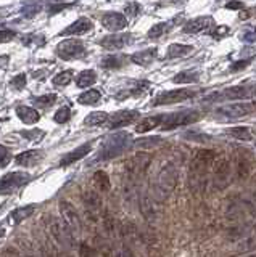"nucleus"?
<instances>
[{"label": "nucleus", "instance_id": "1", "mask_svg": "<svg viewBox=\"0 0 256 257\" xmlns=\"http://www.w3.org/2000/svg\"><path fill=\"white\" fill-rule=\"evenodd\" d=\"M176 185H177V169L174 164H166L160 170L157 177V185H155V196L158 201H164L173 193Z\"/></svg>", "mask_w": 256, "mask_h": 257}, {"label": "nucleus", "instance_id": "2", "mask_svg": "<svg viewBox=\"0 0 256 257\" xmlns=\"http://www.w3.org/2000/svg\"><path fill=\"white\" fill-rule=\"evenodd\" d=\"M130 145V137L129 134L126 132H119V134H114L112 137H108L105 140L102 150H100V156L98 159H112V158H116L118 154L124 153Z\"/></svg>", "mask_w": 256, "mask_h": 257}, {"label": "nucleus", "instance_id": "3", "mask_svg": "<svg viewBox=\"0 0 256 257\" xmlns=\"http://www.w3.org/2000/svg\"><path fill=\"white\" fill-rule=\"evenodd\" d=\"M44 222H45V228H47V231L52 235V238L57 241L58 244L74 248V244H76V241H74V233L66 225L62 224V222L57 220L55 217H52V215H47Z\"/></svg>", "mask_w": 256, "mask_h": 257}, {"label": "nucleus", "instance_id": "4", "mask_svg": "<svg viewBox=\"0 0 256 257\" xmlns=\"http://www.w3.org/2000/svg\"><path fill=\"white\" fill-rule=\"evenodd\" d=\"M255 97H256V84H252V85H235V87H229L219 93H213L207 100L224 102V100H248Z\"/></svg>", "mask_w": 256, "mask_h": 257}, {"label": "nucleus", "instance_id": "5", "mask_svg": "<svg viewBox=\"0 0 256 257\" xmlns=\"http://www.w3.org/2000/svg\"><path fill=\"white\" fill-rule=\"evenodd\" d=\"M198 119H200L198 111H182V113L174 114H163L161 130H173L176 127H182V125L197 122Z\"/></svg>", "mask_w": 256, "mask_h": 257}, {"label": "nucleus", "instance_id": "6", "mask_svg": "<svg viewBox=\"0 0 256 257\" xmlns=\"http://www.w3.org/2000/svg\"><path fill=\"white\" fill-rule=\"evenodd\" d=\"M213 172V183L218 190H224L229 185L230 179V163L225 156H216L211 166Z\"/></svg>", "mask_w": 256, "mask_h": 257}, {"label": "nucleus", "instance_id": "7", "mask_svg": "<svg viewBox=\"0 0 256 257\" xmlns=\"http://www.w3.org/2000/svg\"><path fill=\"white\" fill-rule=\"evenodd\" d=\"M216 151L214 150H197L192 156V163H190V170L192 174L205 175L208 169L211 167L214 159H216Z\"/></svg>", "mask_w": 256, "mask_h": 257}, {"label": "nucleus", "instance_id": "8", "mask_svg": "<svg viewBox=\"0 0 256 257\" xmlns=\"http://www.w3.org/2000/svg\"><path fill=\"white\" fill-rule=\"evenodd\" d=\"M253 111H256L255 103H230V105L219 106L214 111V114L224 119H239V118H245V116H248Z\"/></svg>", "mask_w": 256, "mask_h": 257}, {"label": "nucleus", "instance_id": "9", "mask_svg": "<svg viewBox=\"0 0 256 257\" xmlns=\"http://www.w3.org/2000/svg\"><path fill=\"white\" fill-rule=\"evenodd\" d=\"M57 55L62 60H78L85 55V47L79 39H66L57 45Z\"/></svg>", "mask_w": 256, "mask_h": 257}, {"label": "nucleus", "instance_id": "10", "mask_svg": "<svg viewBox=\"0 0 256 257\" xmlns=\"http://www.w3.org/2000/svg\"><path fill=\"white\" fill-rule=\"evenodd\" d=\"M60 214H62L63 224L66 225L74 235L81 231L82 228L81 217H79L78 211L74 209V206L71 203H68V201H60Z\"/></svg>", "mask_w": 256, "mask_h": 257}, {"label": "nucleus", "instance_id": "11", "mask_svg": "<svg viewBox=\"0 0 256 257\" xmlns=\"http://www.w3.org/2000/svg\"><path fill=\"white\" fill-rule=\"evenodd\" d=\"M195 95L193 90H185V89H179V90H168V92L160 93L157 98L153 100L155 106H163V105H174V103H180L185 102V100L192 98Z\"/></svg>", "mask_w": 256, "mask_h": 257}, {"label": "nucleus", "instance_id": "12", "mask_svg": "<svg viewBox=\"0 0 256 257\" xmlns=\"http://www.w3.org/2000/svg\"><path fill=\"white\" fill-rule=\"evenodd\" d=\"M82 203L85 206V212L90 217L92 222H97L98 214L102 212V198H100V195L97 191H92V190H85L82 193Z\"/></svg>", "mask_w": 256, "mask_h": 257}, {"label": "nucleus", "instance_id": "13", "mask_svg": "<svg viewBox=\"0 0 256 257\" xmlns=\"http://www.w3.org/2000/svg\"><path fill=\"white\" fill-rule=\"evenodd\" d=\"M29 179H31L29 177V174H24V172L7 174L5 177L0 179V195H10L13 190L23 186Z\"/></svg>", "mask_w": 256, "mask_h": 257}, {"label": "nucleus", "instance_id": "14", "mask_svg": "<svg viewBox=\"0 0 256 257\" xmlns=\"http://www.w3.org/2000/svg\"><path fill=\"white\" fill-rule=\"evenodd\" d=\"M137 118H139V111H132V109L118 111V113H114L108 118V127L110 129L126 127V125L132 124Z\"/></svg>", "mask_w": 256, "mask_h": 257}, {"label": "nucleus", "instance_id": "15", "mask_svg": "<svg viewBox=\"0 0 256 257\" xmlns=\"http://www.w3.org/2000/svg\"><path fill=\"white\" fill-rule=\"evenodd\" d=\"M102 24L108 31L118 32V31H123V29L128 26V19L123 13L110 12V13H105L102 16Z\"/></svg>", "mask_w": 256, "mask_h": 257}, {"label": "nucleus", "instance_id": "16", "mask_svg": "<svg viewBox=\"0 0 256 257\" xmlns=\"http://www.w3.org/2000/svg\"><path fill=\"white\" fill-rule=\"evenodd\" d=\"M130 42V36L129 34H113V36H107L100 40V45L107 50H112V52H116V50L124 48L126 45Z\"/></svg>", "mask_w": 256, "mask_h": 257}, {"label": "nucleus", "instance_id": "17", "mask_svg": "<svg viewBox=\"0 0 256 257\" xmlns=\"http://www.w3.org/2000/svg\"><path fill=\"white\" fill-rule=\"evenodd\" d=\"M214 26V19L211 16H200V18H193L184 26V32L185 34H197L202 31H207V29Z\"/></svg>", "mask_w": 256, "mask_h": 257}, {"label": "nucleus", "instance_id": "18", "mask_svg": "<svg viewBox=\"0 0 256 257\" xmlns=\"http://www.w3.org/2000/svg\"><path fill=\"white\" fill-rule=\"evenodd\" d=\"M92 26L94 24L89 18H79L71 24V26L63 29L60 36H82V34L89 32L90 29H92Z\"/></svg>", "mask_w": 256, "mask_h": 257}, {"label": "nucleus", "instance_id": "19", "mask_svg": "<svg viewBox=\"0 0 256 257\" xmlns=\"http://www.w3.org/2000/svg\"><path fill=\"white\" fill-rule=\"evenodd\" d=\"M42 151L41 150H29V151H23L21 154H18L15 158V163L18 166H24V167H31V166L37 164L39 161L42 159Z\"/></svg>", "mask_w": 256, "mask_h": 257}, {"label": "nucleus", "instance_id": "20", "mask_svg": "<svg viewBox=\"0 0 256 257\" xmlns=\"http://www.w3.org/2000/svg\"><path fill=\"white\" fill-rule=\"evenodd\" d=\"M90 150H92V145L84 143L82 147L76 148L74 151H71V153H68L66 156H64V158L60 161V167H66V166L76 163V161H79V159H82L84 156H87L90 153Z\"/></svg>", "mask_w": 256, "mask_h": 257}, {"label": "nucleus", "instance_id": "21", "mask_svg": "<svg viewBox=\"0 0 256 257\" xmlns=\"http://www.w3.org/2000/svg\"><path fill=\"white\" fill-rule=\"evenodd\" d=\"M139 206H140V212L147 220L153 222L157 220V208H155V203L150 199V196L147 193H142L139 198Z\"/></svg>", "mask_w": 256, "mask_h": 257}, {"label": "nucleus", "instance_id": "22", "mask_svg": "<svg viewBox=\"0 0 256 257\" xmlns=\"http://www.w3.org/2000/svg\"><path fill=\"white\" fill-rule=\"evenodd\" d=\"M158 57V50L157 48H147L142 52H137L130 57V61L139 64V66H148L150 63H153Z\"/></svg>", "mask_w": 256, "mask_h": 257}, {"label": "nucleus", "instance_id": "23", "mask_svg": "<svg viewBox=\"0 0 256 257\" xmlns=\"http://www.w3.org/2000/svg\"><path fill=\"white\" fill-rule=\"evenodd\" d=\"M161 122H163V114L150 116V118H145V119L140 121V122L137 124V127H135V132H137V134H145V132H148V130H152V129L161 127Z\"/></svg>", "mask_w": 256, "mask_h": 257}, {"label": "nucleus", "instance_id": "24", "mask_svg": "<svg viewBox=\"0 0 256 257\" xmlns=\"http://www.w3.org/2000/svg\"><path fill=\"white\" fill-rule=\"evenodd\" d=\"M16 116L23 121L24 124H36L37 121L41 119L37 109H34L31 106H24V105H21V106L16 108Z\"/></svg>", "mask_w": 256, "mask_h": 257}, {"label": "nucleus", "instance_id": "25", "mask_svg": "<svg viewBox=\"0 0 256 257\" xmlns=\"http://www.w3.org/2000/svg\"><path fill=\"white\" fill-rule=\"evenodd\" d=\"M192 45H182V44H173L168 48V58H182L189 57L192 53Z\"/></svg>", "mask_w": 256, "mask_h": 257}, {"label": "nucleus", "instance_id": "26", "mask_svg": "<svg viewBox=\"0 0 256 257\" xmlns=\"http://www.w3.org/2000/svg\"><path fill=\"white\" fill-rule=\"evenodd\" d=\"M94 185L97 186L98 191H102V193H107L112 188V182H110V177L107 172H103V170H97V172L94 174Z\"/></svg>", "mask_w": 256, "mask_h": 257}, {"label": "nucleus", "instance_id": "27", "mask_svg": "<svg viewBox=\"0 0 256 257\" xmlns=\"http://www.w3.org/2000/svg\"><path fill=\"white\" fill-rule=\"evenodd\" d=\"M95 80H97V74H95L92 69H85V71H82L81 74L78 76L76 84H78L79 89H85V87L94 85Z\"/></svg>", "mask_w": 256, "mask_h": 257}, {"label": "nucleus", "instance_id": "28", "mask_svg": "<svg viewBox=\"0 0 256 257\" xmlns=\"http://www.w3.org/2000/svg\"><path fill=\"white\" fill-rule=\"evenodd\" d=\"M182 137L189 142H197V143H208L211 142L213 137L205 132H200V130H187V132L182 134Z\"/></svg>", "mask_w": 256, "mask_h": 257}, {"label": "nucleus", "instance_id": "29", "mask_svg": "<svg viewBox=\"0 0 256 257\" xmlns=\"http://www.w3.org/2000/svg\"><path fill=\"white\" fill-rule=\"evenodd\" d=\"M34 212V206H23V208L15 209L12 214H10V219H12L13 224H19L24 219H28L29 215Z\"/></svg>", "mask_w": 256, "mask_h": 257}, {"label": "nucleus", "instance_id": "30", "mask_svg": "<svg viewBox=\"0 0 256 257\" xmlns=\"http://www.w3.org/2000/svg\"><path fill=\"white\" fill-rule=\"evenodd\" d=\"M229 134L237 140H253V137H256V130L250 127H234L229 130Z\"/></svg>", "mask_w": 256, "mask_h": 257}, {"label": "nucleus", "instance_id": "31", "mask_svg": "<svg viewBox=\"0 0 256 257\" xmlns=\"http://www.w3.org/2000/svg\"><path fill=\"white\" fill-rule=\"evenodd\" d=\"M174 84H193L198 82V74L195 71H182L174 76L173 79Z\"/></svg>", "mask_w": 256, "mask_h": 257}, {"label": "nucleus", "instance_id": "32", "mask_svg": "<svg viewBox=\"0 0 256 257\" xmlns=\"http://www.w3.org/2000/svg\"><path fill=\"white\" fill-rule=\"evenodd\" d=\"M100 98H102V95H100L98 90H87V92H84L81 97L78 98V102L81 105H97L100 102Z\"/></svg>", "mask_w": 256, "mask_h": 257}, {"label": "nucleus", "instance_id": "33", "mask_svg": "<svg viewBox=\"0 0 256 257\" xmlns=\"http://www.w3.org/2000/svg\"><path fill=\"white\" fill-rule=\"evenodd\" d=\"M110 116L103 111H97V113H90L87 118H85L84 124L85 125H102L108 121Z\"/></svg>", "mask_w": 256, "mask_h": 257}, {"label": "nucleus", "instance_id": "34", "mask_svg": "<svg viewBox=\"0 0 256 257\" xmlns=\"http://www.w3.org/2000/svg\"><path fill=\"white\" fill-rule=\"evenodd\" d=\"M57 102V95H53V93H48V95H44V97H37V98H34V105L39 108H50L52 105Z\"/></svg>", "mask_w": 256, "mask_h": 257}, {"label": "nucleus", "instance_id": "35", "mask_svg": "<svg viewBox=\"0 0 256 257\" xmlns=\"http://www.w3.org/2000/svg\"><path fill=\"white\" fill-rule=\"evenodd\" d=\"M171 29L169 23H160V24H155V26L148 31V37L150 39H157V37H161L163 34H166Z\"/></svg>", "mask_w": 256, "mask_h": 257}, {"label": "nucleus", "instance_id": "36", "mask_svg": "<svg viewBox=\"0 0 256 257\" xmlns=\"http://www.w3.org/2000/svg\"><path fill=\"white\" fill-rule=\"evenodd\" d=\"M123 64V58L121 57H116V55H113V57H107L102 60V63H100V66L105 68V69H116Z\"/></svg>", "mask_w": 256, "mask_h": 257}, {"label": "nucleus", "instance_id": "37", "mask_svg": "<svg viewBox=\"0 0 256 257\" xmlns=\"http://www.w3.org/2000/svg\"><path fill=\"white\" fill-rule=\"evenodd\" d=\"M250 166H252V163L245 158V156H239V164H237V170H239V177L240 179H245L247 175L250 174Z\"/></svg>", "mask_w": 256, "mask_h": 257}, {"label": "nucleus", "instance_id": "38", "mask_svg": "<svg viewBox=\"0 0 256 257\" xmlns=\"http://www.w3.org/2000/svg\"><path fill=\"white\" fill-rule=\"evenodd\" d=\"M69 118H71V109L69 108H60L57 113H55L53 116V119H55V122L57 124H64V122H68Z\"/></svg>", "mask_w": 256, "mask_h": 257}, {"label": "nucleus", "instance_id": "39", "mask_svg": "<svg viewBox=\"0 0 256 257\" xmlns=\"http://www.w3.org/2000/svg\"><path fill=\"white\" fill-rule=\"evenodd\" d=\"M71 76H73L71 71H63V73H60L58 76H55L53 84H55V85H60V87H63V85H68L69 82H71Z\"/></svg>", "mask_w": 256, "mask_h": 257}, {"label": "nucleus", "instance_id": "40", "mask_svg": "<svg viewBox=\"0 0 256 257\" xmlns=\"http://www.w3.org/2000/svg\"><path fill=\"white\" fill-rule=\"evenodd\" d=\"M240 40H243V42H247V44L256 42V26L245 29V31L240 34Z\"/></svg>", "mask_w": 256, "mask_h": 257}, {"label": "nucleus", "instance_id": "41", "mask_svg": "<svg viewBox=\"0 0 256 257\" xmlns=\"http://www.w3.org/2000/svg\"><path fill=\"white\" fill-rule=\"evenodd\" d=\"M79 257H98V253L87 243H81V246H79Z\"/></svg>", "mask_w": 256, "mask_h": 257}, {"label": "nucleus", "instance_id": "42", "mask_svg": "<svg viewBox=\"0 0 256 257\" xmlns=\"http://www.w3.org/2000/svg\"><path fill=\"white\" fill-rule=\"evenodd\" d=\"M26 82H28L26 74H18V76H15V77L12 79L10 85H12L13 89H16V90H23L24 87H26Z\"/></svg>", "mask_w": 256, "mask_h": 257}, {"label": "nucleus", "instance_id": "43", "mask_svg": "<svg viewBox=\"0 0 256 257\" xmlns=\"http://www.w3.org/2000/svg\"><path fill=\"white\" fill-rule=\"evenodd\" d=\"M161 138L160 137H150V138H144V140H137V147H144V148H152V147H158Z\"/></svg>", "mask_w": 256, "mask_h": 257}, {"label": "nucleus", "instance_id": "44", "mask_svg": "<svg viewBox=\"0 0 256 257\" xmlns=\"http://www.w3.org/2000/svg\"><path fill=\"white\" fill-rule=\"evenodd\" d=\"M10 161H12V154H10V150L0 145V167H5V166H8Z\"/></svg>", "mask_w": 256, "mask_h": 257}, {"label": "nucleus", "instance_id": "45", "mask_svg": "<svg viewBox=\"0 0 256 257\" xmlns=\"http://www.w3.org/2000/svg\"><path fill=\"white\" fill-rule=\"evenodd\" d=\"M103 227H105V230H107L110 235H113V231H114V219H113L108 212H105Z\"/></svg>", "mask_w": 256, "mask_h": 257}, {"label": "nucleus", "instance_id": "46", "mask_svg": "<svg viewBox=\"0 0 256 257\" xmlns=\"http://www.w3.org/2000/svg\"><path fill=\"white\" fill-rule=\"evenodd\" d=\"M15 37H16V32L15 31H10V29H3V31H0V44L10 42V40H13Z\"/></svg>", "mask_w": 256, "mask_h": 257}, {"label": "nucleus", "instance_id": "47", "mask_svg": "<svg viewBox=\"0 0 256 257\" xmlns=\"http://www.w3.org/2000/svg\"><path fill=\"white\" fill-rule=\"evenodd\" d=\"M240 244H243V246H240V251H250V249H253V248H256V236H250L248 240H245V241H242Z\"/></svg>", "mask_w": 256, "mask_h": 257}, {"label": "nucleus", "instance_id": "48", "mask_svg": "<svg viewBox=\"0 0 256 257\" xmlns=\"http://www.w3.org/2000/svg\"><path fill=\"white\" fill-rule=\"evenodd\" d=\"M225 34H229V28H227V26H218V28H214V31H213V37H216V39H221V37H224Z\"/></svg>", "mask_w": 256, "mask_h": 257}, {"label": "nucleus", "instance_id": "49", "mask_svg": "<svg viewBox=\"0 0 256 257\" xmlns=\"http://www.w3.org/2000/svg\"><path fill=\"white\" fill-rule=\"evenodd\" d=\"M23 137H26V138L34 140V142H36L37 137H42V132H41V130H32V132H23Z\"/></svg>", "mask_w": 256, "mask_h": 257}, {"label": "nucleus", "instance_id": "50", "mask_svg": "<svg viewBox=\"0 0 256 257\" xmlns=\"http://www.w3.org/2000/svg\"><path fill=\"white\" fill-rule=\"evenodd\" d=\"M140 10V7L137 3H129L128 7H126V12L129 13V15H132V16H135V15H139L137 12Z\"/></svg>", "mask_w": 256, "mask_h": 257}, {"label": "nucleus", "instance_id": "51", "mask_svg": "<svg viewBox=\"0 0 256 257\" xmlns=\"http://www.w3.org/2000/svg\"><path fill=\"white\" fill-rule=\"evenodd\" d=\"M248 63H250V60H243V61H237V63H234V66L230 68V69H232V71H237V69H243Z\"/></svg>", "mask_w": 256, "mask_h": 257}, {"label": "nucleus", "instance_id": "52", "mask_svg": "<svg viewBox=\"0 0 256 257\" xmlns=\"http://www.w3.org/2000/svg\"><path fill=\"white\" fill-rule=\"evenodd\" d=\"M121 257H135V254L132 253V249L128 248V246H123V249H121Z\"/></svg>", "mask_w": 256, "mask_h": 257}, {"label": "nucleus", "instance_id": "53", "mask_svg": "<svg viewBox=\"0 0 256 257\" xmlns=\"http://www.w3.org/2000/svg\"><path fill=\"white\" fill-rule=\"evenodd\" d=\"M225 8H243V3L242 2H230L225 5Z\"/></svg>", "mask_w": 256, "mask_h": 257}, {"label": "nucleus", "instance_id": "54", "mask_svg": "<svg viewBox=\"0 0 256 257\" xmlns=\"http://www.w3.org/2000/svg\"><path fill=\"white\" fill-rule=\"evenodd\" d=\"M8 63V57H0V68Z\"/></svg>", "mask_w": 256, "mask_h": 257}, {"label": "nucleus", "instance_id": "55", "mask_svg": "<svg viewBox=\"0 0 256 257\" xmlns=\"http://www.w3.org/2000/svg\"><path fill=\"white\" fill-rule=\"evenodd\" d=\"M3 235H5V230H0V238H2Z\"/></svg>", "mask_w": 256, "mask_h": 257}, {"label": "nucleus", "instance_id": "56", "mask_svg": "<svg viewBox=\"0 0 256 257\" xmlns=\"http://www.w3.org/2000/svg\"><path fill=\"white\" fill-rule=\"evenodd\" d=\"M247 257H256V254H252V256H247Z\"/></svg>", "mask_w": 256, "mask_h": 257}]
</instances>
